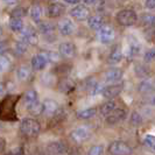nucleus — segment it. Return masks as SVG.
<instances>
[{"mask_svg": "<svg viewBox=\"0 0 155 155\" xmlns=\"http://www.w3.org/2000/svg\"><path fill=\"white\" fill-rule=\"evenodd\" d=\"M6 148V140L4 138H0V152H2Z\"/></svg>", "mask_w": 155, "mask_h": 155, "instance_id": "49530a36", "label": "nucleus"}, {"mask_svg": "<svg viewBox=\"0 0 155 155\" xmlns=\"http://www.w3.org/2000/svg\"><path fill=\"white\" fill-rule=\"evenodd\" d=\"M29 15L31 19L35 22H39L41 21V18H42V8L40 5H34L31 8V12H29Z\"/></svg>", "mask_w": 155, "mask_h": 155, "instance_id": "cd10ccee", "label": "nucleus"}, {"mask_svg": "<svg viewBox=\"0 0 155 155\" xmlns=\"http://www.w3.org/2000/svg\"><path fill=\"white\" fill-rule=\"evenodd\" d=\"M70 15L78 21H84L89 18L90 12L84 5H77L70 11Z\"/></svg>", "mask_w": 155, "mask_h": 155, "instance_id": "9d476101", "label": "nucleus"}, {"mask_svg": "<svg viewBox=\"0 0 155 155\" xmlns=\"http://www.w3.org/2000/svg\"><path fill=\"white\" fill-rule=\"evenodd\" d=\"M153 89V86H152V84L149 83V82H141L139 85V92L141 93H147L148 91H150Z\"/></svg>", "mask_w": 155, "mask_h": 155, "instance_id": "58836bf2", "label": "nucleus"}, {"mask_svg": "<svg viewBox=\"0 0 155 155\" xmlns=\"http://www.w3.org/2000/svg\"><path fill=\"white\" fill-rule=\"evenodd\" d=\"M142 121H143V119H142V117L140 116L139 112H133L132 114H131V118H130V123L132 126H135V127H138L140 125L142 124Z\"/></svg>", "mask_w": 155, "mask_h": 155, "instance_id": "72a5a7b5", "label": "nucleus"}, {"mask_svg": "<svg viewBox=\"0 0 155 155\" xmlns=\"http://www.w3.org/2000/svg\"><path fill=\"white\" fill-rule=\"evenodd\" d=\"M58 89L63 93H70L75 90V83L70 78H63L58 83Z\"/></svg>", "mask_w": 155, "mask_h": 155, "instance_id": "a211bd4d", "label": "nucleus"}, {"mask_svg": "<svg viewBox=\"0 0 155 155\" xmlns=\"http://www.w3.org/2000/svg\"><path fill=\"white\" fill-rule=\"evenodd\" d=\"M145 6L148 9H155V0H146Z\"/></svg>", "mask_w": 155, "mask_h": 155, "instance_id": "c03bdc74", "label": "nucleus"}, {"mask_svg": "<svg viewBox=\"0 0 155 155\" xmlns=\"http://www.w3.org/2000/svg\"><path fill=\"white\" fill-rule=\"evenodd\" d=\"M42 107H43V113L48 117L55 116L58 112V104L53 99H46L42 103Z\"/></svg>", "mask_w": 155, "mask_h": 155, "instance_id": "4468645a", "label": "nucleus"}, {"mask_svg": "<svg viewBox=\"0 0 155 155\" xmlns=\"http://www.w3.org/2000/svg\"><path fill=\"white\" fill-rule=\"evenodd\" d=\"M104 153V147L103 146H93L91 147V149L89 150V154L91 155H98V154H103Z\"/></svg>", "mask_w": 155, "mask_h": 155, "instance_id": "ea45409f", "label": "nucleus"}, {"mask_svg": "<svg viewBox=\"0 0 155 155\" xmlns=\"http://www.w3.org/2000/svg\"><path fill=\"white\" fill-rule=\"evenodd\" d=\"M65 2H68V4H71V5H76V4H78L81 0H64Z\"/></svg>", "mask_w": 155, "mask_h": 155, "instance_id": "8fccbe9b", "label": "nucleus"}, {"mask_svg": "<svg viewBox=\"0 0 155 155\" xmlns=\"http://www.w3.org/2000/svg\"><path fill=\"white\" fill-rule=\"evenodd\" d=\"M2 33H4V29H2V27L0 26V38H1V35H2Z\"/></svg>", "mask_w": 155, "mask_h": 155, "instance_id": "3c124183", "label": "nucleus"}, {"mask_svg": "<svg viewBox=\"0 0 155 155\" xmlns=\"http://www.w3.org/2000/svg\"><path fill=\"white\" fill-rule=\"evenodd\" d=\"M31 68L35 71H41L47 67L48 61H47L46 56L43 54H38L35 55L33 58H31Z\"/></svg>", "mask_w": 155, "mask_h": 155, "instance_id": "2eb2a0df", "label": "nucleus"}, {"mask_svg": "<svg viewBox=\"0 0 155 155\" xmlns=\"http://www.w3.org/2000/svg\"><path fill=\"white\" fill-rule=\"evenodd\" d=\"M64 12H65V7L60 2H53L47 8V15L49 18H60L61 15H63Z\"/></svg>", "mask_w": 155, "mask_h": 155, "instance_id": "ddd939ff", "label": "nucleus"}, {"mask_svg": "<svg viewBox=\"0 0 155 155\" xmlns=\"http://www.w3.org/2000/svg\"><path fill=\"white\" fill-rule=\"evenodd\" d=\"M134 72H135L137 77L139 78H148L152 76L150 68L148 65H146V64H141V63H138L134 67Z\"/></svg>", "mask_w": 155, "mask_h": 155, "instance_id": "f3484780", "label": "nucleus"}, {"mask_svg": "<svg viewBox=\"0 0 155 155\" xmlns=\"http://www.w3.org/2000/svg\"><path fill=\"white\" fill-rule=\"evenodd\" d=\"M109 153L118 155H126L132 153V148L130 147L126 142L123 141H113L109 146Z\"/></svg>", "mask_w": 155, "mask_h": 155, "instance_id": "423d86ee", "label": "nucleus"}, {"mask_svg": "<svg viewBox=\"0 0 155 155\" xmlns=\"http://www.w3.org/2000/svg\"><path fill=\"white\" fill-rule=\"evenodd\" d=\"M127 116V112L124 109H114L111 113L106 116V123L110 125H114L121 120H124Z\"/></svg>", "mask_w": 155, "mask_h": 155, "instance_id": "1a4fd4ad", "label": "nucleus"}, {"mask_svg": "<svg viewBox=\"0 0 155 155\" xmlns=\"http://www.w3.org/2000/svg\"><path fill=\"white\" fill-rule=\"evenodd\" d=\"M25 25L21 19H15V18H11L9 20V29L15 33H20L23 29Z\"/></svg>", "mask_w": 155, "mask_h": 155, "instance_id": "a878e982", "label": "nucleus"}, {"mask_svg": "<svg viewBox=\"0 0 155 155\" xmlns=\"http://www.w3.org/2000/svg\"><path fill=\"white\" fill-rule=\"evenodd\" d=\"M42 54L46 56L48 62H51V63L58 62V61H60V57H61L60 53L54 51V50H48V51H45V53H42Z\"/></svg>", "mask_w": 155, "mask_h": 155, "instance_id": "473e14b6", "label": "nucleus"}, {"mask_svg": "<svg viewBox=\"0 0 155 155\" xmlns=\"http://www.w3.org/2000/svg\"><path fill=\"white\" fill-rule=\"evenodd\" d=\"M140 51V46L139 45H135V43H132L131 46H130V55L131 56H135V55H138Z\"/></svg>", "mask_w": 155, "mask_h": 155, "instance_id": "a19ab883", "label": "nucleus"}, {"mask_svg": "<svg viewBox=\"0 0 155 155\" xmlns=\"http://www.w3.org/2000/svg\"><path fill=\"white\" fill-rule=\"evenodd\" d=\"M140 20H141L142 26H146V27H154L155 26V15L154 14L145 13V14L141 15Z\"/></svg>", "mask_w": 155, "mask_h": 155, "instance_id": "c756f323", "label": "nucleus"}, {"mask_svg": "<svg viewBox=\"0 0 155 155\" xmlns=\"http://www.w3.org/2000/svg\"><path fill=\"white\" fill-rule=\"evenodd\" d=\"M27 48H28V45L26 43V42H23V41H16L15 43H14V46H13V50H14V53L16 55H23L26 51H27Z\"/></svg>", "mask_w": 155, "mask_h": 155, "instance_id": "2f4dec72", "label": "nucleus"}, {"mask_svg": "<svg viewBox=\"0 0 155 155\" xmlns=\"http://www.w3.org/2000/svg\"><path fill=\"white\" fill-rule=\"evenodd\" d=\"M145 99H146V103L149 104L150 106H154L155 107V91L152 89L150 91H148L147 93H145Z\"/></svg>", "mask_w": 155, "mask_h": 155, "instance_id": "e433bc0d", "label": "nucleus"}, {"mask_svg": "<svg viewBox=\"0 0 155 155\" xmlns=\"http://www.w3.org/2000/svg\"><path fill=\"white\" fill-rule=\"evenodd\" d=\"M65 149L67 148L64 146V143L60 142V141H54V142L49 143L48 147H47V150L51 154H62L65 152Z\"/></svg>", "mask_w": 155, "mask_h": 155, "instance_id": "4be33fe9", "label": "nucleus"}, {"mask_svg": "<svg viewBox=\"0 0 155 155\" xmlns=\"http://www.w3.org/2000/svg\"><path fill=\"white\" fill-rule=\"evenodd\" d=\"M8 90V86L6 83H4V82H0V97H2L5 93L7 92Z\"/></svg>", "mask_w": 155, "mask_h": 155, "instance_id": "79ce46f5", "label": "nucleus"}, {"mask_svg": "<svg viewBox=\"0 0 155 155\" xmlns=\"http://www.w3.org/2000/svg\"><path fill=\"white\" fill-rule=\"evenodd\" d=\"M70 138L76 142H84L90 138V131L86 127H77L70 133Z\"/></svg>", "mask_w": 155, "mask_h": 155, "instance_id": "6e6552de", "label": "nucleus"}, {"mask_svg": "<svg viewBox=\"0 0 155 155\" xmlns=\"http://www.w3.org/2000/svg\"><path fill=\"white\" fill-rule=\"evenodd\" d=\"M16 77L20 82H27L31 77V70L28 67L22 65V67L18 68V70H16Z\"/></svg>", "mask_w": 155, "mask_h": 155, "instance_id": "aec40b11", "label": "nucleus"}, {"mask_svg": "<svg viewBox=\"0 0 155 155\" xmlns=\"http://www.w3.org/2000/svg\"><path fill=\"white\" fill-rule=\"evenodd\" d=\"M121 58H123V53H121V50H120L119 47L114 48L109 55V62L112 63V64L119 63L120 61H121Z\"/></svg>", "mask_w": 155, "mask_h": 155, "instance_id": "bb28decb", "label": "nucleus"}, {"mask_svg": "<svg viewBox=\"0 0 155 155\" xmlns=\"http://www.w3.org/2000/svg\"><path fill=\"white\" fill-rule=\"evenodd\" d=\"M57 29L62 35L69 36L75 31V23L72 22L70 19H62L57 23Z\"/></svg>", "mask_w": 155, "mask_h": 155, "instance_id": "0eeeda50", "label": "nucleus"}, {"mask_svg": "<svg viewBox=\"0 0 155 155\" xmlns=\"http://www.w3.org/2000/svg\"><path fill=\"white\" fill-rule=\"evenodd\" d=\"M117 21L123 27H131L138 21V15L132 9H121L116 16Z\"/></svg>", "mask_w": 155, "mask_h": 155, "instance_id": "7ed1b4c3", "label": "nucleus"}, {"mask_svg": "<svg viewBox=\"0 0 155 155\" xmlns=\"http://www.w3.org/2000/svg\"><path fill=\"white\" fill-rule=\"evenodd\" d=\"M39 101V96H38V92L35 90H28L26 91V93L23 94V104L25 106H29L31 104Z\"/></svg>", "mask_w": 155, "mask_h": 155, "instance_id": "412c9836", "label": "nucleus"}, {"mask_svg": "<svg viewBox=\"0 0 155 155\" xmlns=\"http://www.w3.org/2000/svg\"><path fill=\"white\" fill-rule=\"evenodd\" d=\"M23 153L25 152H23L22 147H14L9 152V154H14V155H20V154H23Z\"/></svg>", "mask_w": 155, "mask_h": 155, "instance_id": "37998d69", "label": "nucleus"}, {"mask_svg": "<svg viewBox=\"0 0 155 155\" xmlns=\"http://www.w3.org/2000/svg\"><path fill=\"white\" fill-rule=\"evenodd\" d=\"M38 28H39L40 33H42L43 35H48V34H51L54 33V25L48 21H39L38 22Z\"/></svg>", "mask_w": 155, "mask_h": 155, "instance_id": "5701e85b", "label": "nucleus"}, {"mask_svg": "<svg viewBox=\"0 0 155 155\" xmlns=\"http://www.w3.org/2000/svg\"><path fill=\"white\" fill-rule=\"evenodd\" d=\"M26 109H27V111L31 113V116H40V114L43 113L42 103H40V101H36V103L31 104V105H29V106H27Z\"/></svg>", "mask_w": 155, "mask_h": 155, "instance_id": "c85d7f7f", "label": "nucleus"}, {"mask_svg": "<svg viewBox=\"0 0 155 155\" xmlns=\"http://www.w3.org/2000/svg\"><path fill=\"white\" fill-rule=\"evenodd\" d=\"M84 5H93V4H96L98 0H81Z\"/></svg>", "mask_w": 155, "mask_h": 155, "instance_id": "de8ad7c7", "label": "nucleus"}, {"mask_svg": "<svg viewBox=\"0 0 155 155\" xmlns=\"http://www.w3.org/2000/svg\"><path fill=\"white\" fill-rule=\"evenodd\" d=\"M7 42L6 41H0V54H4L7 50Z\"/></svg>", "mask_w": 155, "mask_h": 155, "instance_id": "a18cd8bd", "label": "nucleus"}, {"mask_svg": "<svg viewBox=\"0 0 155 155\" xmlns=\"http://www.w3.org/2000/svg\"><path fill=\"white\" fill-rule=\"evenodd\" d=\"M5 4H7V5H13V4H16L19 0H2Z\"/></svg>", "mask_w": 155, "mask_h": 155, "instance_id": "09e8293b", "label": "nucleus"}, {"mask_svg": "<svg viewBox=\"0 0 155 155\" xmlns=\"http://www.w3.org/2000/svg\"><path fill=\"white\" fill-rule=\"evenodd\" d=\"M123 70L120 68H111L107 71H105V75L104 78L106 82H117V81H120L123 77Z\"/></svg>", "mask_w": 155, "mask_h": 155, "instance_id": "dca6fc26", "label": "nucleus"}, {"mask_svg": "<svg viewBox=\"0 0 155 155\" xmlns=\"http://www.w3.org/2000/svg\"><path fill=\"white\" fill-rule=\"evenodd\" d=\"M116 107H117V104L113 101H106V103H104L101 106V113L103 116H107V114L111 113Z\"/></svg>", "mask_w": 155, "mask_h": 155, "instance_id": "7c9ffc66", "label": "nucleus"}, {"mask_svg": "<svg viewBox=\"0 0 155 155\" xmlns=\"http://www.w3.org/2000/svg\"><path fill=\"white\" fill-rule=\"evenodd\" d=\"M51 1H55V0H51Z\"/></svg>", "mask_w": 155, "mask_h": 155, "instance_id": "864d4df0", "label": "nucleus"}, {"mask_svg": "<svg viewBox=\"0 0 155 155\" xmlns=\"http://www.w3.org/2000/svg\"><path fill=\"white\" fill-rule=\"evenodd\" d=\"M20 99L16 94H9L5 97L0 104V119L4 121H16L18 116L15 112V105Z\"/></svg>", "mask_w": 155, "mask_h": 155, "instance_id": "f257e3e1", "label": "nucleus"}, {"mask_svg": "<svg viewBox=\"0 0 155 155\" xmlns=\"http://www.w3.org/2000/svg\"><path fill=\"white\" fill-rule=\"evenodd\" d=\"M58 53L64 58H71L76 54V47L71 42H63L58 47Z\"/></svg>", "mask_w": 155, "mask_h": 155, "instance_id": "9b49d317", "label": "nucleus"}, {"mask_svg": "<svg viewBox=\"0 0 155 155\" xmlns=\"http://www.w3.org/2000/svg\"><path fill=\"white\" fill-rule=\"evenodd\" d=\"M86 20H87V26L91 29H94V31H98L104 25V19L101 15H89V18Z\"/></svg>", "mask_w": 155, "mask_h": 155, "instance_id": "6ab92c4d", "label": "nucleus"}, {"mask_svg": "<svg viewBox=\"0 0 155 155\" xmlns=\"http://www.w3.org/2000/svg\"><path fill=\"white\" fill-rule=\"evenodd\" d=\"M154 60H155V48H152L148 51H146V54L143 56V61L146 63H149V62H153Z\"/></svg>", "mask_w": 155, "mask_h": 155, "instance_id": "4c0bfd02", "label": "nucleus"}, {"mask_svg": "<svg viewBox=\"0 0 155 155\" xmlns=\"http://www.w3.org/2000/svg\"><path fill=\"white\" fill-rule=\"evenodd\" d=\"M96 113H97V109H96V107H87V109L78 111L76 116H77L79 119L85 120V119H90V118H92Z\"/></svg>", "mask_w": 155, "mask_h": 155, "instance_id": "393cba45", "label": "nucleus"}, {"mask_svg": "<svg viewBox=\"0 0 155 155\" xmlns=\"http://www.w3.org/2000/svg\"><path fill=\"white\" fill-rule=\"evenodd\" d=\"M114 38H116V31L111 26L103 25L98 29V39L101 43H104V45L111 43L114 40Z\"/></svg>", "mask_w": 155, "mask_h": 155, "instance_id": "20e7f679", "label": "nucleus"}, {"mask_svg": "<svg viewBox=\"0 0 155 155\" xmlns=\"http://www.w3.org/2000/svg\"><path fill=\"white\" fill-rule=\"evenodd\" d=\"M20 40L26 42L27 45H36L38 41H39V36H38V33L34 28L31 27H23V29L20 31Z\"/></svg>", "mask_w": 155, "mask_h": 155, "instance_id": "39448f33", "label": "nucleus"}, {"mask_svg": "<svg viewBox=\"0 0 155 155\" xmlns=\"http://www.w3.org/2000/svg\"><path fill=\"white\" fill-rule=\"evenodd\" d=\"M1 130H2V125L0 124V131H1Z\"/></svg>", "mask_w": 155, "mask_h": 155, "instance_id": "603ef678", "label": "nucleus"}, {"mask_svg": "<svg viewBox=\"0 0 155 155\" xmlns=\"http://www.w3.org/2000/svg\"><path fill=\"white\" fill-rule=\"evenodd\" d=\"M103 87H104V86H103L101 83H98V82H96V81H92V82H89L86 90H87L89 94H91V96H96V94L101 93Z\"/></svg>", "mask_w": 155, "mask_h": 155, "instance_id": "b1692460", "label": "nucleus"}, {"mask_svg": "<svg viewBox=\"0 0 155 155\" xmlns=\"http://www.w3.org/2000/svg\"><path fill=\"white\" fill-rule=\"evenodd\" d=\"M20 131L27 138H36L41 132V125L33 118H25L20 123Z\"/></svg>", "mask_w": 155, "mask_h": 155, "instance_id": "f03ea898", "label": "nucleus"}, {"mask_svg": "<svg viewBox=\"0 0 155 155\" xmlns=\"http://www.w3.org/2000/svg\"><path fill=\"white\" fill-rule=\"evenodd\" d=\"M9 65H11V61L8 60L6 56L0 54V74L5 72L9 68Z\"/></svg>", "mask_w": 155, "mask_h": 155, "instance_id": "c9c22d12", "label": "nucleus"}, {"mask_svg": "<svg viewBox=\"0 0 155 155\" xmlns=\"http://www.w3.org/2000/svg\"><path fill=\"white\" fill-rule=\"evenodd\" d=\"M121 91H123V84H113V85H109L103 87L101 94H103L104 98L111 99V98L117 97Z\"/></svg>", "mask_w": 155, "mask_h": 155, "instance_id": "f8f14e48", "label": "nucleus"}, {"mask_svg": "<svg viewBox=\"0 0 155 155\" xmlns=\"http://www.w3.org/2000/svg\"><path fill=\"white\" fill-rule=\"evenodd\" d=\"M26 15H27V9L25 7L14 8L11 13V18H15V19H22Z\"/></svg>", "mask_w": 155, "mask_h": 155, "instance_id": "f704fd0d", "label": "nucleus"}]
</instances>
